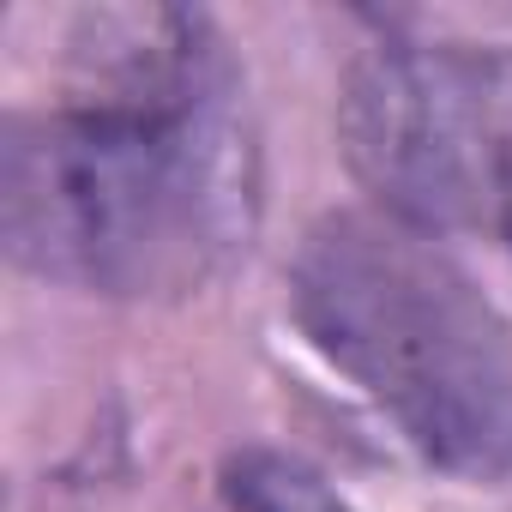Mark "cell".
Wrapping results in <instances>:
<instances>
[{
	"instance_id": "obj_1",
	"label": "cell",
	"mask_w": 512,
	"mask_h": 512,
	"mask_svg": "<svg viewBox=\"0 0 512 512\" xmlns=\"http://www.w3.org/2000/svg\"><path fill=\"white\" fill-rule=\"evenodd\" d=\"M97 91L7 121V253L91 296H187L253 229L235 73L199 13L85 19Z\"/></svg>"
},
{
	"instance_id": "obj_2",
	"label": "cell",
	"mask_w": 512,
	"mask_h": 512,
	"mask_svg": "<svg viewBox=\"0 0 512 512\" xmlns=\"http://www.w3.org/2000/svg\"><path fill=\"white\" fill-rule=\"evenodd\" d=\"M290 308L428 464L512 476V332L434 235L386 211L320 217L296 247Z\"/></svg>"
},
{
	"instance_id": "obj_3",
	"label": "cell",
	"mask_w": 512,
	"mask_h": 512,
	"mask_svg": "<svg viewBox=\"0 0 512 512\" xmlns=\"http://www.w3.org/2000/svg\"><path fill=\"white\" fill-rule=\"evenodd\" d=\"M338 139L374 205L422 235L512 217V79L452 43H374L338 97Z\"/></svg>"
},
{
	"instance_id": "obj_4",
	"label": "cell",
	"mask_w": 512,
	"mask_h": 512,
	"mask_svg": "<svg viewBox=\"0 0 512 512\" xmlns=\"http://www.w3.org/2000/svg\"><path fill=\"white\" fill-rule=\"evenodd\" d=\"M223 500L235 512H356L314 464L272 446H241L223 458Z\"/></svg>"
}]
</instances>
